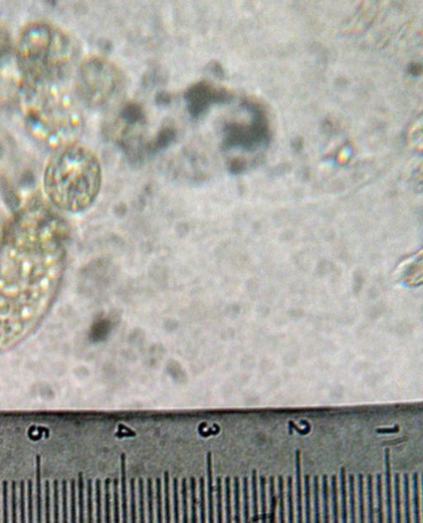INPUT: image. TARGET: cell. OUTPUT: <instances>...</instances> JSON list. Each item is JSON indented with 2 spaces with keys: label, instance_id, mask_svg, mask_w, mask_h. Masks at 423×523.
<instances>
[{
  "label": "cell",
  "instance_id": "cell-55",
  "mask_svg": "<svg viewBox=\"0 0 423 523\" xmlns=\"http://www.w3.org/2000/svg\"><path fill=\"white\" fill-rule=\"evenodd\" d=\"M17 483L13 481L11 484V496H10V520L12 522H17L18 521V508H17Z\"/></svg>",
  "mask_w": 423,
  "mask_h": 523
},
{
  "label": "cell",
  "instance_id": "cell-52",
  "mask_svg": "<svg viewBox=\"0 0 423 523\" xmlns=\"http://www.w3.org/2000/svg\"><path fill=\"white\" fill-rule=\"evenodd\" d=\"M45 495H44V513L45 522L52 521V492H51V484L49 480L45 482Z\"/></svg>",
  "mask_w": 423,
  "mask_h": 523
},
{
  "label": "cell",
  "instance_id": "cell-45",
  "mask_svg": "<svg viewBox=\"0 0 423 523\" xmlns=\"http://www.w3.org/2000/svg\"><path fill=\"white\" fill-rule=\"evenodd\" d=\"M137 507H136V480L132 477L130 480V521H137Z\"/></svg>",
  "mask_w": 423,
  "mask_h": 523
},
{
  "label": "cell",
  "instance_id": "cell-24",
  "mask_svg": "<svg viewBox=\"0 0 423 523\" xmlns=\"http://www.w3.org/2000/svg\"><path fill=\"white\" fill-rule=\"evenodd\" d=\"M357 499H358V521L364 523L366 521L365 512V482L362 473L357 475Z\"/></svg>",
  "mask_w": 423,
  "mask_h": 523
},
{
  "label": "cell",
  "instance_id": "cell-46",
  "mask_svg": "<svg viewBox=\"0 0 423 523\" xmlns=\"http://www.w3.org/2000/svg\"><path fill=\"white\" fill-rule=\"evenodd\" d=\"M138 515L139 521L140 522H146L147 517H146V497H145V486H144V480L143 477L138 479Z\"/></svg>",
  "mask_w": 423,
  "mask_h": 523
},
{
  "label": "cell",
  "instance_id": "cell-53",
  "mask_svg": "<svg viewBox=\"0 0 423 523\" xmlns=\"http://www.w3.org/2000/svg\"><path fill=\"white\" fill-rule=\"evenodd\" d=\"M2 520L4 522H9L10 520V512H9V486L8 482L4 480L2 482Z\"/></svg>",
  "mask_w": 423,
  "mask_h": 523
},
{
  "label": "cell",
  "instance_id": "cell-28",
  "mask_svg": "<svg viewBox=\"0 0 423 523\" xmlns=\"http://www.w3.org/2000/svg\"><path fill=\"white\" fill-rule=\"evenodd\" d=\"M277 487H278V521L280 523L286 522V507H285V479L283 475H278L277 479Z\"/></svg>",
  "mask_w": 423,
  "mask_h": 523
},
{
  "label": "cell",
  "instance_id": "cell-10",
  "mask_svg": "<svg viewBox=\"0 0 423 523\" xmlns=\"http://www.w3.org/2000/svg\"><path fill=\"white\" fill-rule=\"evenodd\" d=\"M207 517L208 522H215V486H214V467H213V456L212 452L207 453Z\"/></svg>",
  "mask_w": 423,
  "mask_h": 523
},
{
  "label": "cell",
  "instance_id": "cell-6",
  "mask_svg": "<svg viewBox=\"0 0 423 523\" xmlns=\"http://www.w3.org/2000/svg\"><path fill=\"white\" fill-rule=\"evenodd\" d=\"M24 82L11 37L0 25V108L17 104Z\"/></svg>",
  "mask_w": 423,
  "mask_h": 523
},
{
  "label": "cell",
  "instance_id": "cell-37",
  "mask_svg": "<svg viewBox=\"0 0 423 523\" xmlns=\"http://www.w3.org/2000/svg\"><path fill=\"white\" fill-rule=\"evenodd\" d=\"M154 498H155V496H154L153 480L151 477H148L147 481V519L149 522H154L156 520Z\"/></svg>",
  "mask_w": 423,
  "mask_h": 523
},
{
  "label": "cell",
  "instance_id": "cell-29",
  "mask_svg": "<svg viewBox=\"0 0 423 523\" xmlns=\"http://www.w3.org/2000/svg\"><path fill=\"white\" fill-rule=\"evenodd\" d=\"M311 477L309 474L304 475V507H303V521L312 522L313 520V509L311 507Z\"/></svg>",
  "mask_w": 423,
  "mask_h": 523
},
{
  "label": "cell",
  "instance_id": "cell-15",
  "mask_svg": "<svg viewBox=\"0 0 423 523\" xmlns=\"http://www.w3.org/2000/svg\"><path fill=\"white\" fill-rule=\"evenodd\" d=\"M393 521L400 523L403 521V508H402L401 477L398 473L393 477Z\"/></svg>",
  "mask_w": 423,
  "mask_h": 523
},
{
  "label": "cell",
  "instance_id": "cell-35",
  "mask_svg": "<svg viewBox=\"0 0 423 523\" xmlns=\"http://www.w3.org/2000/svg\"><path fill=\"white\" fill-rule=\"evenodd\" d=\"M78 520L80 522H84L85 517V500H84V480L83 473L78 474Z\"/></svg>",
  "mask_w": 423,
  "mask_h": 523
},
{
  "label": "cell",
  "instance_id": "cell-4",
  "mask_svg": "<svg viewBox=\"0 0 423 523\" xmlns=\"http://www.w3.org/2000/svg\"><path fill=\"white\" fill-rule=\"evenodd\" d=\"M24 81L63 82L76 58L73 40L50 22L35 21L24 27L14 45Z\"/></svg>",
  "mask_w": 423,
  "mask_h": 523
},
{
  "label": "cell",
  "instance_id": "cell-43",
  "mask_svg": "<svg viewBox=\"0 0 423 523\" xmlns=\"http://www.w3.org/2000/svg\"><path fill=\"white\" fill-rule=\"evenodd\" d=\"M189 485L188 480L186 477H183L181 481V496H182V521L187 523L190 521V516H189Z\"/></svg>",
  "mask_w": 423,
  "mask_h": 523
},
{
  "label": "cell",
  "instance_id": "cell-26",
  "mask_svg": "<svg viewBox=\"0 0 423 523\" xmlns=\"http://www.w3.org/2000/svg\"><path fill=\"white\" fill-rule=\"evenodd\" d=\"M259 494H260V520L262 523H266L268 521V507H267V480L264 475H260L259 477Z\"/></svg>",
  "mask_w": 423,
  "mask_h": 523
},
{
  "label": "cell",
  "instance_id": "cell-56",
  "mask_svg": "<svg viewBox=\"0 0 423 523\" xmlns=\"http://www.w3.org/2000/svg\"><path fill=\"white\" fill-rule=\"evenodd\" d=\"M11 221H9L5 214L0 211V253L5 247L9 235Z\"/></svg>",
  "mask_w": 423,
  "mask_h": 523
},
{
  "label": "cell",
  "instance_id": "cell-34",
  "mask_svg": "<svg viewBox=\"0 0 423 523\" xmlns=\"http://www.w3.org/2000/svg\"><path fill=\"white\" fill-rule=\"evenodd\" d=\"M225 520L226 522L231 523L233 521L232 516V506H231V480L230 476L225 477Z\"/></svg>",
  "mask_w": 423,
  "mask_h": 523
},
{
  "label": "cell",
  "instance_id": "cell-48",
  "mask_svg": "<svg viewBox=\"0 0 423 523\" xmlns=\"http://www.w3.org/2000/svg\"><path fill=\"white\" fill-rule=\"evenodd\" d=\"M27 504H28V509H27V518L28 522H33L35 520L34 514V497H33V483L32 480H29L27 483Z\"/></svg>",
  "mask_w": 423,
  "mask_h": 523
},
{
  "label": "cell",
  "instance_id": "cell-49",
  "mask_svg": "<svg viewBox=\"0 0 423 523\" xmlns=\"http://www.w3.org/2000/svg\"><path fill=\"white\" fill-rule=\"evenodd\" d=\"M69 506H68V483L64 480L61 483V520L63 522H68L69 517Z\"/></svg>",
  "mask_w": 423,
  "mask_h": 523
},
{
  "label": "cell",
  "instance_id": "cell-9",
  "mask_svg": "<svg viewBox=\"0 0 423 523\" xmlns=\"http://www.w3.org/2000/svg\"><path fill=\"white\" fill-rule=\"evenodd\" d=\"M303 489H302L301 451L295 450V504L296 521L303 522Z\"/></svg>",
  "mask_w": 423,
  "mask_h": 523
},
{
  "label": "cell",
  "instance_id": "cell-22",
  "mask_svg": "<svg viewBox=\"0 0 423 523\" xmlns=\"http://www.w3.org/2000/svg\"><path fill=\"white\" fill-rule=\"evenodd\" d=\"M269 512H268V521L270 523L276 522L277 516V495L276 487H275V477L270 476L269 477Z\"/></svg>",
  "mask_w": 423,
  "mask_h": 523
},
{
  "label": "cell",
  "instance_id": "cell-47",
  "mask_svg": "<svg viewBox=\"0 0 423 523\" xmlns=\"http://www.w3.org/2000/svg\"><path fill=\"white\" fill-rule=\"evenodd\" d=\"M156 521L161 523L164 521V509H163V500H162V480L157 477L156 480Z\"/></svg>",
  "mask_w": 423,
  "mask_h": 523
},
{
  "label": "cell",
  "instance_id": "cell-57",
  "mask_svg": "<svg viewBox=\"0 0 423 523\" xmlns=\"http://www.w3.org/2000/svg\"><path fill=\"white\" fill-rule=\"evenodd\" d=\"M400 431V425H395L394 427L392 428H380L377 429L376 432L379 434H393Z\"/></svg>",
  "mask_w": 423,
  "mask_h": 523
},
{
  "label": "cell",
  "instance_id": "cell-30",
  "mask_svg": "<svg viewBox=\"0 0 423 523\" xmlns=\"http://www.w3.org/2000/svg\"><path fill=\"white\" fill-rule=\"evenodd\" d=\"M242 504H243V521H251V500H250V487H249V477L244 476L242 477Z\"/></svg>",
  "mask_w": 423,
  "mask_h": 523
},
{
  "label": "cell",
  "instance_id": "cell-2",
  "mask_svg": "<svg viewBox=\"0 0 423 523\" xmlns=\"http://www.w3.org/2000/svg\"><path fill=\"white\" fill-rule=\"evenodd\" d=\"M16 105L28 134L41 147L56 151L78 142L82 115L62 82L24 81Z\"/></svg>",
  "mask_w": 423,
  "mask_h": 523
},
{
  "label": "cell",
  "instance_id": "cell-58",
  "mask_svg": "<svg viewBox=\"0 0 423 523\" xmlns=\"http://www.w3.org/2000/svg\"><path fill=\"white\" fill-rule=\"evenodd\" d=\"M0 512H1V509H0ZM1 514V513H0ZM0 521H1V517H0Z\"/></svg>",
  "mask_w": 423,
  "mask_h": 523
},
{
  "label": "cell",
  "instance_id": "cell-11",
  "mask_svg": "<svg viewBox=\"0 0 423 523\" xmlns=\"http://www.w3.org/2000/svg\"><path fill=\"white\" fill-rule=\"evenodd\" d=\"M121 462V500H122V518L123 522H128L129 513H128V476H127V463H126V454L123 453L120 456Z\"/></svg>",
  "mask_w": 423,
  "mask_h": 523
},
{
  "label": "cell",
  "instance_id": "cell-38",
  "mask_svg": "<svg viewBox=\"0 0 423 523\" xmlns=\"http://www.w3.org/2000/svg\"><path fill=\"white\" fill-rule=\"evenodd\" d=\"M111 479L104 481V521L112 522V501H111Z\"/></svg>",
  "mask_w": 423,
  "mask_h": 523
},
{
  "label": "cell",
  "instance_id": "cell-7",
  "mask_svg": "<svg viewBox=\"0 0 423 523\" xmlns=\"http://www.w3.org/2000/svg\"><path fill=\"white\" fill-rule=\"evenodd\" d=\"M184 98L190 112L196 115L203 113L214 103L229 100L231 95L226 89L212 83L200 81L195 83L186 90Z\"/></svg>",
  "mask_w": 423,
  "mask_h": 523
},
{
  "label": "cell",
  "instance_id": "cell-20",
  "mask_svg": "<svg viewBox=\"0 0 423 523\" xmlns=\"http://www.w3.org/2000/svg\"><path fill=\"white\" fill-rule=\"evenodd\" d=\"M373 475L368 474L366 477V520L368 522L373 523L375 521V512H374V493H373Z\"/></svg>",
  "mask_w": 423,
  "mask_h": 523
},
{
  "label": "cell",
  "instance_id": "cell-3",
  "mask_svg": "<svg viewBox=\"0 0 423 523\" xmlns=\"http://www.w3.org/2000/svg\"><path fill=\"white\" fill-rule=\"evenodd\" d=\"M103 183L101 163L96 152L76 142L54 151L44 170V193L56 210L86 211L97 199Z\"/></svg>",
  "mask_w": 423,
  "mask_h": 523
},
{
  "label": "cell",
  "instance_id": "cell-50",
  "mask_svg": "<svg viewBox=\"0 0 423 523\" xmlns=\"http://www.w3.org/2000/svg\"><path fill=\"white\" fill-rule=\"evenodd\" d=\"M95 503H96V522H103V504H102V481L97 479L95 481Z\"/></svg>",
  "mask_w": 423,
  "mask_h": 523
},
{
  "label": "cell",
  "instance_id": "cell-1",
  "mask_svg": "<svg viewBox=\"0 0 423 523\" xmlns=\"http://www.w3.org/2000/svg\"><path fill=\"white\" fill-rule=\"evenodd\" d=\"M55 210L31 200L11 220L0 253V352L30 335L58 294L69 230Z\"/></svg>",
  "mask_w": 423,
  "mask_h": 523
},
{
  "label": "cell",
  "instance_id": "cell-21",
  "mask_svg": "<svg viewBox=\"0 0 423 523\" xmlns=\"http://www.w3.org/2000/svg\"><path fill=\"white\" fill-rule=\"evenodd\" d=\"M383 475L382 473H378L375 480V497L376 508L374 512L376 515V521L382 523L385 521L384 510V495H383Z\"/></svg>",
  "mask_w": 423,
  "mask_h": 523
},
{
  "label": "cell",
  "instance_id": "cell-17",
  "mask_svg": "<svg viewBox=\"0 0 423 523\" xmlns=\"http://www.w3.org/2000/svg\"><path fill=\"white\" fill-rule=\"evenodd\" d=\"M321 501H322V508H321V513H322V520L323 522L327 523L331 521V509H330V491H329V480L328 476L325 474L322 477V487L320 489Z\"/></svg>",
  "mask_w": 423,
  "mask_h": 523
},
{
  "label": "cell",
  "instance_id": "cell-18",
  "mask_svg": "<svg viewBox=\"0 0 423 523\" xmlns=\"http://www.w3.org/2000/svg\"><path fill=\"white\" fill-rule=\"evenodd\" d=\"M251 513H252L251 521L257 523L260 521V510L259 502H258V497H259L258 473H257L256 469H253L251 471Z\"/></svg>",
  "mask_w": 423,
  "mask_h": 523
},
{
  "label": "cell",
  "instance_id": "cell-5",
  "mask_svg": "<svg viewBox=\"0 0 423 523\" xmlns=\"http://www.w3.org/2000/svg\"><path fill=\"white\" fill-rule=\"evenodd\" d=\"M121 83V73L113 64L93 57L80 65L76 84L81 99L88 104L98 105L110 100Z\"/></svg>",
  "mask_w": 423,
  "mask_h": 523
},
{
  "label": "cell",
  "instance_id": "cell-51",
  "mask_svg": "<svg viewBox=\"0 0 423 523\" xmlns=\"http://www.w3.org/2000/svg\"><path fill=\"white\" fill-rule=\"evenodd\" d=\"M26 493V483L24 480H22L19 484V498H18L20 522H26L28 520L27 518Z\"/></svg>",
  "mask_w": 423,
  "mask_h": 523
},
{
  "label": "cell",
  "instance_id": "cell-42",
  "mask_svg": "<svg viewBox=\"0 0 423 523\" xmlns=\"http://www.w3.org/2000/svg\"><path fill=\"white\" fill-rule=\"evenodd\" d=\"M178 477H174L172 483L173 513L175 522H180V507H179V489Z\"/></svg>",
  "mask_w": 423,
  "mask_h": 523
},
{
  "label": "cell",
  "instance_id": "cell-12",
  "mask_svg": "<svg viewBox=\"0 0 423 523\" xmlns=\"http://www.w3.org/2000/svg\"><path fill=\"white\" fill-rule=\"evenodd\" d=\"M340 520L341 522H348V500H347V480H346V470L345 467H341L340 469Z\"/></svg>",
  "mask_w": 423,
  "mask_h": 523
},
{
  "label": "cell",
  "instance_id": "cell-23",
  "mask_svg": "<svg viewBox=\"0 0 423 523\" xmlns=\"http://www.w3.org/2000/svg\"><path fill=\"white\" fill-rule=\"evenodd\" d=\"M403 494H404V521L406 523L412 522V508L410 502V477L408 473H404L403 477Z\"/></svg>",
  "mask_w": 423,
  "mask_h": 523
},
{
  "label": "cell",
  "instance_id": "cell-40",
  "mask_svg": "<svg viewBox=\"0 0 423 523\" xmlns=\"http://www.w3.org/2000/svg\"><path fill=\"white\" fill-rule=\"evenodd\" d=\"M77 489H76V480H72L69 485V520L72 522L78 521V513H77Z\"/></svg>",
  "mask_w": 423,
  "mask_h": 523
},
{
  "label": "cell",
  "instance_id": "cell-8",
  "mask_svg": "<svg viewBox=\"0 0 423 523\" xmlns=\"http://www.w3.org/2000/svg\"><path fill=\"white\" fill-rule=\"evenodd\" d=\"M384 465H385V521L393 522V484H392V473H391L390 449H384Z\"/></svg>",
  "mask_w": 423,
  "mask_h": 523
},
{
  "label": "cell",
  "instance_id": "cell-41",
  "mask_svg": "<svg viewBox=\"0 0 423 523\" xmlns=\"http://www.w3.org/2000/svg\"><path fill=\"white\" fill-rule=\"evenodd\" d=\"M119 482L118 479H114L112 482V514L113 521H121V513H120V498H119Z\"/></svg>",
  "mask_w": 423,
  "mask_h": 523
},
{
  "label": "cell",
  "instance_id": "cell-31",
  "mask_svg": "<svg viewBox=\"0 0 423 523\" xmlns=\"http://www.w3.org/2000/svg\"><path fill=\"white\" fill-rule=\"evenodd\" d=\"M164 519L166 522H171L172 520V510H171V480H170V473L169 471H165L164 473Z\"/></svg>",
  "mask_w": 423,
  "mask_h": 523
},
{
  "label": "cell",
  "instance_id": "cell-13",
  "mask_svg": "<svg viewBox=\"0 0 423 523\" xmlns=\"http://www.w3.org/2000/svg\"><path fill=\"white\" fill-rule=\"evenodd\" d=\"M36 520L41 522L43 520V497L41 488V457L37 456L36 460Z\"/></svg>",
  "mask_w": 423,
  "mask_h": 523
},
{
  "label": "cell",
  "instance_id": "cell-19",
  "mask_svg": "<svg viewBox=\"0 0 423 523\" xmlns=\"http://www.w3.org/2000/svg\"><path fill=\"white\" fill-rule=\"evenodd\" d=\"M331 512H332V521L334 523L340 522V504L338 497V487H337V476L333 474L331 476Z\"/></svg>",
  "mask_w": 423,
  "mask_h": 523
},
{
  "label": "cell",
  "instance_id": "cell-36",
  "mask_svg": "<svg viewBox=\"0 0 423 523\" xmlns=\"http://www.w3.org/2000/svg\"><path fill=\"white\" fill-rule=\"evenodd\" d=\"M216 512L217 521L219 523L223 522V479L221 476L217 477L216 482Z\"/></svg>",
  "mask_w": 423,
  "mask_h": 523
},
{
  "label": "cell",
  "instance_id": "cell-44",
  "mask_svg": "<svg viewBox=\"0 0 423 523\" xmlns=\"http://www.w3.org/2000/svg\"><path fill=\"white\" fill-rule=\"evenodd\" d=\"M86 493V520L91 523L95 521L93 481L91 479L87 480Z\"/></svg>",
  "mask_w": 423,
  "mask_h": 523
},
{
  "label": "cell",
  "instance_id": "cell-27",
  "mask_svg": "<svg viewBox=\"0 0 423 523\" xmlns=\"http://www.w3.org/2000/svg\"><path fill=\"white\" fill-rule=\"evenodd\" d=\"M286 496H287V511L286 520L288 522L295 521V508H294V482L293 477L288 475L286 477Z\"/></svg>",
  "mask_w": 423,
  "mask_h": 523
},
{
  "label": "cell",
  "instance_id": "cell-14",
  "mask_svg": "<svg viewBox=\"0 0 423 523\" xmlns=\"http://www.w3.org/2000/svg\"><path fill=\"white\" fill-rule=\"evenodd\" d=\"M347 484L348 521L352 523L357 522V488L356 477L353 473H350L348 476Z\"/></svg>",
  "mask_w": 423,
  "mask_h": 523
},
{
  "label": "cell",
  "instance_id": "cell-32",
  "mask_svg": "<svg viewBox=\"0 0 423 523\" xmlns=\"http://www.w3.org/2000/svg\"><path fill=\"white\" fill-rule=\"evenodd\" d=\"M241 482L238 476H235L233 480V521L237 523L242 522V501H241Z\"/></svg>",
  "mask_w": 423,
  "mask_h": 523
},
{
  "label": "cell",
  "instance_id": "cell-33",
  "mask_svg": "<svg viewBox=\"0 0 423 523\" xmlns=\"http://www.w3.org/2000/svg\"><path fill=\"white\" fill-rule=\"evenodd\" d=\"M190 499H191V507H190V521L193 523H197L199 521V515H198V504L199 500L197 497V482L196 479L194 476L190 477Z\"/></svg>",
  "mask_w": 423,
  "mask_h": 523
},
{
  "label": "cell",
  "instance_id": "cell-54",
  "mask_svg": "<svg viewBox=\"0 0 423 523\" xmlns=\"http://www.w3.org/2000/svg\"><path fill=\"white\" fill-rule=\"evenodd\" d=\"M60 483L58 480L53 482V521L60 522Z\"/></svg>",
  "mask_w": 423,
  "mask_h": 523
},
{
  "label": "cell",
  "instance_id": "cell-25",
  "mask_svg": "<svg viewBox=\"0 0 423 523\" xmlns=\"http://www.w3.org/2000/svg\"><path fill=\"white\" fill-rule=\"evenodd\" d=\"M313 522L320 523L322 521V513H321V496H320L319 477L313 476Z\"/></svg>",
  "mask_w": 423,
  "mask_h": 523
},
{
  "label": "cell",
  "instance_id": "cell-39",
  "mask_svg": "<svg viewBox=\"0 0 423 523\" xmlns=\"http://www.w3.org/2000/svg\"><path fill=\"white\" fill-rule=\"evenodd\" d=\"M199 515H200L201 522L207 521V506H206V493H205V480L204 477H200L199 479Z\"/></svg>",
  "mask_w": 423,
  "mask_h": 523
},
{
  "label": "cell",
  "instance_id": "cell-16",
  "mask_svg": "<svg viewBox=\"0 0 423 523\" xmlns=\"http://www.w3.org/2000/svg\"><path fill=\"white\" fill-rule=\"evenodd\" d=\"M412 520L413 522H421V509H420V484L419 474L415 472L412 477Z\"/></svg>",
  "mask_w": 423,
  "mask_h": 523
}]
</instances>
